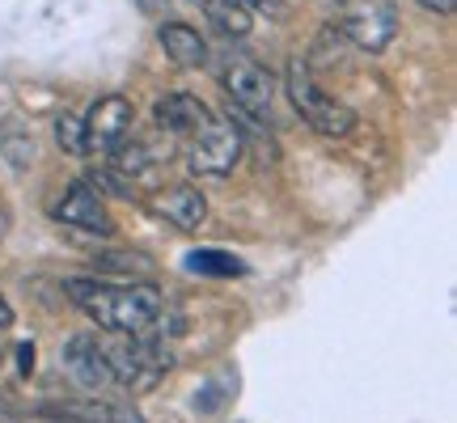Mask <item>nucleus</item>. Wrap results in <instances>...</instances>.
I'll return each mask as SVG.
<instances>
[{"mask_svg": "<svg viewBox=\"0 0 457 423\" xmlns=\"http://www.w3.org/2000/svg\"><path fill=\"white\" fill-rule=\"evenodd\" d=\"M339 30L360 51L377 55L398 38V9H394V0H343Z\"/></svg>", "mask_w": 457, "mask_h": 423, "instance_id": "4", "label": "nucleus"}, {"mask_svg": "<svg viewBox=\"0 0 457 423\" xmlns=\"http://www.w3.org/2000/svg\"><path fill=\"white\" fill-rule=\"evenodd\" d=\"M242 153H245L242 131L233 128L228 119H220V114H208L191 131L187 165H191V174H199V178H225V174H233V165L242 162Z\"/></svg>", "mask_w": 457, "mask_h": 423, "instance_id": "3", "label": "nucleus"}, {"mask_svg": "<svg viewBox=\"0 0 457 423\" xmlns=\"http://www.w3.org/2000/svg\"><path fill=\"white\" fill-rule=\"evenodd\" d=\"M131 102L123 98V94H106V98H98L94 106H89V114H85V153L94 148V153H111L123 136H128L131 128Z\"/></svg>", "mask_w": 457, "mask_h": 423, "instance_id": "6", "label": "nucleus"}, {"mask_svg": "<svg viewBox=\"0 0 457 423\" xmlns=\"http://www.w3.org/2000/svg\"><path fill=\"white\" fill-rule=\"evenodd\" d=\"M204 13L225 38H245L254 26V9L245 0H204Z\"/></svg>", "mask_w": 457, "mask_h": 423, "instance_id": "12", "label": "nucleus"}, {"mask_svg": "<svg viewBox=\"0 0 457 423\" xmlns=\"http://www.w3.org/2000/svg\"><path fill=\"white\" fill-rule=\"evenodd\" d=\"M55 140H60V148L64 153H85V119L81 114H60L55 119Z\"/></svg>", "mask_w": 457, "mask_h": 423, "instance_id": "14", "label": "nucleus"}, {"mask_svg": "<svg viewBox=\"0 0 457 423\" xmlns=\"http://www.w3.org/2000/svg\"><path fill=\"white\" fill-rule=\"evenodd\" d=\"M157 38H162L165 55H170L179 68H204L208 64V43L199 38L195 26H187V21H165L162 30H157Z\"/></svg>", "mask_w": 457, "mask_h": 423, "instance_id": "10", "label": "nucleus"}, {"mask_svg": "<svg viewBox=\"0 0 457 423\" xmlns=\"http://www.w3.org/2000/svg\"><path fill=\"white\" fill-rule=\"evenodd\" d=\"M17 369H21V373L34 369V343H17Z\"/></svg>", "mask_w": 457, "mask_h": 423, "instance_id": "17", "label": "nucleus"}, {"mask_svg": "<svg viewBox=\"0 0 457 423\" xmlns=\"http://www.w3.org/2000/svg\"><path fill=\"white\" fill-rule=\"evenodd\" d=\"M98 267L102 271H140V276H148L153 259H145V254H102Z\"/></svg>", "mask_w": 457, "mask_h": 423, "instance_id": "16", "label": "nucleus"}, {"mask_svg": "<svg viewBox=\"0 0 457 423\" xmlns=\"http://www.w3.org/2000/svg\"><path fill=\"white\" fill-rule=\"evenodd\" d=\"M123 178H128V174H119V170H94L85 182H89L94 191H111V195H119V199H131L136 191H131V187H123Z\"/></svg>", "mask_w": 457, "mask_h": 423, "instance_id": "15", "label": "nucleus"}, {"mask_svg": "<svg viewBox=\"0 0 457 423\" xmlns=\"http://www.w3.org/2000/svg\"><path fill=\"white\" fill-rule=\"evenodd\" d=\"M13 326V310H9V301L0 296V330H9Z\"/></svg>", "mask_w": 457, "mask_h": 423, "instance_id": "19", "label": "nucleus"}, {"mask_svg": "<svg viewBox=\"0 0 457 423\" xmlns=\"http://www.w3.org/2000/svg\"><path fill=\"white\" fill-rule=\"evenodd\" d=\"M420 4H424V9H428V13H453V4H457V0H420Z\"/></svg>", "mask_w": 457, "mask_h": 423, "instance_id": "18", "label": "nucleus"}, {"mask_svg": "<svg viewBox=\"0 0 457 423\" xmlns=\"http://www.w3.org/2000/svg\"><path fill=\"white\" fill-rule=\"evenodd\" d=\"M157 128H165V131H179V136H191V131L208 119V106L199 98H191V94H170V98H162L157 102Z\"/></svg>", "mask_w": 457, "mask_h": 423, "instance_id": "11", "label": "nucleus"}, {"mask_svg": "<svg viewBox=\"0 0 457 423\" xmlns=\"http://www.w3.org/2000/svg\"><path fill=\"white\" fill-rule=\"evenodd\" d=\"M220 85H225L228 102H237L245 111H271V98H276V77L259 64V60H250L242 55L237 47H228L220 55Z\"/></svg>", "mask_w": 457, "mask_h": 423, "instance_id": "5", "label": "nucleus"}, {"mask_svg": "<svg viewBox=\"0 0 457 423\" xmlns=\"http://www.w3.org/2000/svg\"><path fill=\"white\" fill-rule=\"evenodd\" d=\"M187 267L191 271H204V276H242L245 267L225 250H191L187 254Z\"/></svg>", "mask_w": 457, "mask_h": 423, "instance_id": "13", "label": "nucleus"}, {"mask_svg": "<svg viewBox=\"0 0 457 423\" xmlns=\"http://www.w3.org/2000/svg\"><path fill=\"white\" fill-rule=\"evenodd\" d=\"M64 293L81 305L102 330H148L162 318V293L153 284H131V288H114L98 279H64Z\"/></svg>", "mask_w": 457, "mask_h": 423, "instance_id": "1", "label": "nucleus"}, {"mask_svg": "<svg viewBox=\"0 0 457 423\" xmlns=\"http://www.w3.org/2000/svg\"><path fill=\"white\" fill-rule=\"evenodd\" d=\"M60 360H64V369L72 373V381L85 386V390L114 386V373H111V364H106V352H102V343L94 339V335H72V339L64 343Z\"/></svg>", "mask_w": 457, "mask_h": 423, "instance_id": "8", "label": "nucleus"}, {"mask_svg": "<svg viewBox=\"0 0 457 423\" xmlns=\"http://www.w3.org/2000/svg\"><path fill=\"white\" fill-rule=\"evenodd\" d=\"M148 212L162 216L165 225L182 228V233H195V228H204V220H208V199L199 195L195 187L179 182V187H165L157 195H148Z\"/></svg>", "mask_w": 457, "mask_h": 423, "instance_id": "7", "label": "nucleus"}, {"mask_svg": "<svg viewBox=\"0 0 457 423\" xmlns=\"http://www.w3.org/2000/svg\"><path fill=\"white\" fill-rule=\"evenodd\" d=\"M288 98H293V106L301 111V119H305L318 136H327V140H343L347 131L356 128L352 106H343V102H335L330 94H322L318 81H313L310 64H301V60L288 64Z\"/></svg>", "mask_w": 457, "mask_h": 423, "instance_id": "2", "label": "nucleus"}, {"mask_svg": "<svg viewBox=\"0 0 457 423\" xmlns=\"http://www.w3.org/2000/svg\"><path fill=\"white\" fill-rule=\"evenodd\" d=\"M55 220H60V225H72V228H85V233H98V237H111L114 233L111 216H106V203H102L98 191L85 178L68 187V195L60 199V208H55Z\"/></svg>", "mask_w": 457, "mask_h": 423, "instance_id": "9", "label": "nucleus"}]
</instances>
